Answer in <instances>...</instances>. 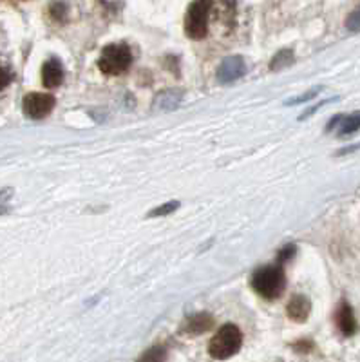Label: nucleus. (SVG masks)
Returning a JSON list of instances; mask_svg holds the SVG:
<instances>
[{"instance_id": "0eeeda50", "label": "nucleus", "mask_w": 360, "mask_h": 362, "mask_svg": "<svg viewBox=\"0 0 360 362\" xmlns=\"http://www.w3.org/2000/svg\"><path fill=\"white\" fill-rule=\"evenodd\" d=\"M64 80V69H62V64L58 60H47L42 67V82H44L45 87H58Z\"/></svg>"}, {"instance_id": "1a4fd4ad", "label": "nucleus", "mask_w": 360, "mask_h": 362, "mask_svg": "<svg viewBox=\"0 0 360 362\" xmlns=\"http://www.w3.org/2000/svg\"><path fill=\"white\" fill-rule=\"evenodd\" d=\"M183 100V93L178 89H168L160 93V95L156 96L154 100V109L156 111H172V109H176L178 105Z\"/></svg>"}, {"instance_id": "39448f33", "label": "nucleus", "mask_w": 360, "mask_h": 362, "mask_svg": "<svg viewBox=\"0 0 360 362\" xmlns=\"http://www.w3.org/2000/svg\"><path fill=\"white\" fill-rule=\"evenodd\" d=\"M54 107V98L44 93H31L24 98V112L33 119H40L50 115Z\"/></svg>"}, {"instance_id": "f257e3e1", "label": "nucleus", "mask_w": 360, "mask_h": 362, "mask_svg": "<svg viewBox=\"0 0 360 362\" xmlns=\"http://www.w3.org/2000/svg\"><path fill=\"white\" fill-rule=\"evenodd\" d=\"M252 286L265 299H277L284 292L286 277L281 267H262L252 276Z\"/></svg>"}, {"instance_id": "dca6fc26", "label": "nucleus", "mask_w": 360, "mask_h": 362, "mask_svg": "<svg viewBox=\"0 0 360 362\" xmlns=\"http://www.w3.org/2000/svg\"><path fill=\"white\" fill-rule=\"evenodd\" d=\"M11 80H13V73L9 71V67H6L0 64V89L8 87L9 83H11Z\"/></svg>"}, {"instance_id": "aec40b11", "label": "nucleus", "mask_w": 360, "mask_h": 362, "mask_svg": "<svg viewBox=\"0 0 360 362\" xmlns=\"http://www.w3.org/2000/svg\"><path fill=\"white\" fill-rule=\"evenodd\" d=\"M158 350H160V348H156V350H152L151 354L144 355V361H149V358H154V361H158V358H163L165 355L163 354H158Z\"/></svg>"}, {"instance_id": "9d476101", "label": "nucleus", "mask_w": 360, "mask_h": 362, "mask_svg": "<svg viewBox=\"0 0 360 362\" xmlns=\"http://www.w3.org/2000/svg\"><path fill=\"white\" fill-rule=\"evenodd\" d=\"M337 325H339L340 332L344 335H353L356 329V322L355 317H353V310L349 308L348 303H342L337 312Z\"/></svg>"}, {"instance_id": "f03ea898", "label": "nucleus", "mask_w": 360, "mask_h": 362, "mask_svg": "<svg viewBox=\"0 0 360 362\" xmlns=\"http://www.w3.org/2000/svg\"><path fill=\"white\" fill-rule=\"evenodd\" d=\"M132 53L125 44H111L102 51L98 60V67L105 74H122L131 67Z\"/></svg>"}, {"instance_id": "2eb2a0df", "label": "nucleus", "mask_w": 360, "mask_h": 362, "mask_svg": "<svg viewBox=\"0 0 360 362\" xmlns=\"http://www.w3.org/2000/svg\"><path fill=\"white\" fill-rule=\"evenodd\" d=\"M180 206V203L178 202H170V203H165L163 206H160V209L152 210L151 214L149 216H163V214H170V212H174V210Z\"/></svg>"}, {"instance_id": "6e6552de", "label": "nucleus", "mask_w": 360, "mask_h": 362, "mask_svg": "<svg viewBox=\"0 0 360 362\" xmlns=\"http://www.w3.org/2000/svg\"><path fill=\"white\" fill-rule=\"evenodd\" d=\"M339 136L352 134V132L359 131L360 129V112H353L348 116H335L332 124L327 125V129H335Z\"/></svg>"}, {"instance_id": "4468645a", "label": "nucleus", "mask_w": 360, "mask_h": 362, "mask_svg": "<svg viewBox=\"0 0 360 362\" xmlns=\"http://www.w3.org/2000/svg\"><path fill=\"white\" fill-rule=\"evenodd\" d=\"M346 25H348L349 31H360V6L352 13V15H349Z\"/></svg>"}, {"instance_id": "f8f14e48", "label": "nucleus", "mask_w": 360, "mask_h": 362, "mask_svg": "<svg viewBox=\"0 0 360 362\" xmlns=\"http://www.w3.org/2000/svg\"><path fill=\"white\" fill-rule=\"evenodd\" d=\"M210 326H212V317L201 313V315L189 319V328L187 329H189L190 334H201V332H207Z\"/></svg>"}, {"instance_id": "423d86ee", "label": "nucleus", "mask_w": 360, "mask_h": 362, "mask_svg": "<svg viewBox=\"0 0 360 362\" xmlns=\"http://www.w3.org/2000/svg\"><path fill=\"white\" fill-rule=\"evenodd\" d=\"M246 73V66L243 62V58L239 57H230L223 60V64L217 69V80L221 83H230L233 80L241 78L243 74Z\"/></svg>"}, {"instance_id": "20e7f679", "label": "nucleus", "mask_w": 360, "mask_h": 362, "mask_svg": "<svg viewBox=\"0 0 360 362\" xmlns=\"http://www.w3.org/2000/svg\"><path fill=\"white\" fill-rule=\"evenodd\" d=\"M210 9H212V0H194L185 18V31L190 38L199 40L207 37Z\"/></svg>"}, {"instance_id": "a211bd4d", "label": "nucleus", "mask_w": 360, "mask_h": 362, "mask_svg": "<svg viewBox=\"0 0 360 362\" xmlns=\"http://www.w3.org/2000/svg\"><path fill=\"white\" fill-rule=\"evenodd\" d=\"M295 255V247H286L284 248L283 252H281V254H279V263H286L288 259H290V257H294Z\"/></svg>"}, {"instance_id": "6ab92c4d", "label": "nucleus", "mask_w": 360, "mask_h": 362, "mask_svg": "<svg viewBox=\"0 0 360 362\" xmlns=\"http://www.w3.org/2000/svg\"><path fill=\"white\" fill-rule=\"evenodd\" d=\"M13 196V190L11 189H6V190H0V206L4 205L9 198Z\"/></svg>"}, {"instance_id": "ddd939ff", "label": "nucleus", "mask_w": 360, "mask_h": 362, "mask_svg": "<svg viewBox=\"0 0 360 362\" xmlns=\"http://www.w3.org/2000/svg\"><path fill=\"white\" fill-rule=\"evenodd\" d=\"M291 60H294V54L291 51H281L277 57L274 58V62H272V69H281L283 66H290Z\"/></svg>"}, {"instance_id": "9b49d317", "label": "nucleus", "mask_w": 360, "mask_h": 362, "mask_svg": "<svg viewBox=\"0 0 360 362\" xmlns=\"http://www.w3.org/2000/svg\"><path fill=\"white\" fill-rule=\"evenodd\" d=\"M310 310L311 305L306 297L295 296L294 299L290 300V305H288V315H290L291 319H295V321H304V319H308V315H310Z\"/></svg>"}, {"instance_id": "7ed1b4c3", "label": "nucleus", "mask_w": 360, "mask_h": 362, "mask_svg": "<svg viewBox=\"0 0 360 362\" xmlns=\"http://www.w3.org/2000/svg\"><path fill=\"white\" fill-rule=\"evenodd\" d=\"M243 344L241 329L233 325L223 326L210 342V355L214 358H228L238 354Z\"/></svg>"}, {"instance_id": "f3484780", "label": "nucleus", "mask_w": 360, "mask_h": 362, "mask_svg": "<svg viewBox=\"0 0 360 362\" xmlns=\"http://www.w3.org/2000/svg\"><path fill=\"white\" fill-rule=\"evenodd\" d=\"M319 93H320V89H313V90H310V93H306V95L299 96V98H295V100H290V102H288V105H294V103H301V102H306V100L313 98V96H315V95H319Z\"/></svg>"}]
</instances>
